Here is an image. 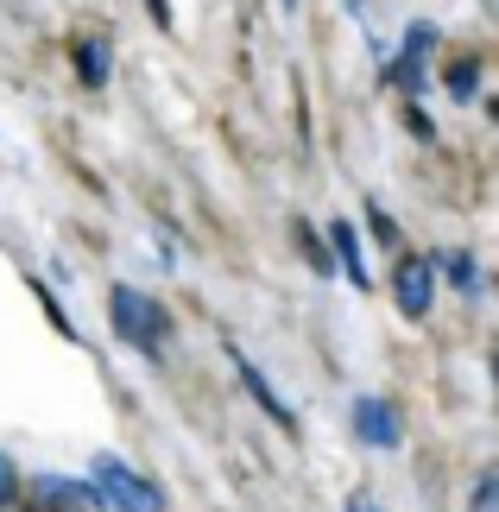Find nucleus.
I'll return each instance as SVG.
<instances>
[{
	"label": "nucleus",
	"instance_id": "f257e3e1",
	"mask_svg": "<svg viewBox=\"0 0 499 512\" xmlns=\"http://www.w3.org/2000/svg\"><path fill=\"white\" fill-rule=\"evenodd\" d=\"M89 500L102 512H165V494H158L139 468H127L121 456H95L89 462Z\"/></svg>",
	"mask_w": 499,
	"mask_h": 512
},
{
	"label": "nucleus",
	"instance_id": "f03ea898",
	"mask_svg": "<svg viewBox=\"0 0 499 512\" xmlns=\"http://www.w3.org/2000/svg\"><path fill=\"white\" fill-rule=\"evenodd\" d=\"M108 310H114V336H121L127 348H139L146 361H158L165 354V336H171V317L158 310L146 291H133V285H114L108 291Z\"/></svg>",
	"mask_w": 499,
	"mask_h": 512
},
{
	"label": "nucleus",
	"instance_id": "7ed1b4c3",
	"mask_svg": "<svg viewBox=\"0 0 499 512\" xmlns=\"http://www.w3.org/2000/svg\"><path fill=\"white\" fill-rule=\"evenodd\" d=\"M392 298L405 317H430V304H436V266L430 260H417V253H398V266H392Z\"/></svg>",
	"mask_w": 499,
	"mask_h": 512
},
{
	"label": "nucleus",
	"instance_id": "20e7f679",
	"mask_svg": "<svg viewBox=\"0 0 499 512\" xmlns=\"http://www.w3.org/2000/svg\"><path fill=\"white\" fill-rule=\"evenodd\" d=\"M354 430H361V443H373V449H398V443H405L398 411H392L386 399H373V392H361V399H354Z\"/></svg>",
	"mask_w": 499,
	"mask_h": 512
},
{
	"label": "nucleus",
	"instance_id": "39448f33",
	"mask_svg": "<svg viewBox=\"0 0 499 512\" xmlns=\"http://www.w3.org/2000/svg\"><path fill=\"white\" fill-rule=\"evenodd\" d=\"M436 51V26H424V19H417V26L405 32V51H398V64H392V83L405 89V95H417L424 89V57Z\"/></svg>",
	"mask_w": 499,
	"mask_h": 512
},
{
	"label": "nucleus",
	"instance_id": "423d86ee",
	"mask_svg": "<svg viewBox=\"0 0 499 512\" xmlns=\"http://www.w3.org/2000/svg\"><path fill=\"white\" fill-rule=\"evenodd\" d=\"M228 354H234V367H241V380H247V392H253L259 405H266V418L291 430V424H297V411H291V405H285V399H278V392H272V380H266V373H259V361H247L241 348H228Z\"/></svg>",
	"mask_w": 499,
	"mask_h": 512
},
{
	"label": "nucleus",
	"instance_id": "0eeeda50",
	"mask_svg": "<svg viewBox=\"0 0 499 512\" xmlns=\"http://www.w3.org/2000/svg\"><path fill=\"white\" fill-rule=\"evenodd\" d=\"M329 260H335V272H348L354 285H367V266H361V234H354L348 222H329Z\"/></svg>",
	"mask_w": 499,
	"mask_h": 512
},
{
	"label": "nucleus",
	"instance_id": "6e6552de",
	"mask_svg": "<svg viewBox=\"0 0 499 512\" xmlns=\"http://www.w3.org/2000/svg\"><path fill=\"white\" fill-rule=\"evenodd\" d=\"M76 70H83V83H89V89H102L108 76H114V51H108V38H89V45H76Z\"/></svg>",
	"mask_w": 499,
	"mask_h": 512
},
{
	"label": "nucleus",
	"instance_id": "1a4fd4ad",
	"mask_svg": "<svg viewBox=\"0 0 499 512\" xmlns=\"http://www.w3.org/2000/svg\"><path fill=\"white\" fill-rule=\"evenodd\" d=\"M443 83H449L455 102H474V95H481V64H474V57H462V64L443 70Z\"/></svg>",
	"mask_w": 499,
	"mask_h": 512
},
{
	"label": "nucleus",
	"instance_id": "9d476101",
	"mask_svg": "<svg viewBox=\"0 0 499 512\" xmlns=\"http://www.w3.org/2000/svg\"><path fill=\"white\" fill-rule=\"evenodd\" d=\"M38 500H51V506H83V500H89V487H76V481H57V475H45V481H38Z\"/></svg>",
	"mask_w": 499,
	"mask_h": 512
},
{
	"label": "nucleus",
	"instance_id": "9b49d317",
	"mask_svg": "<svg viewBox=\"0 0 499 512\" xmlns=\"http://www.w3.org/2000/svg\"><path fill=\"white\" fill-rule=\"evenodd\" d=\"M430 266H449L455 285H474V253H443V260H430Z\"/></svg>",
	"mask_w": 499,
	"mask_h": 512
},
{
	"label": "nucleus",
	"instance_id": "f8f14e48",
	"mask_svg": "<svg viewBox=\"0 0 499 512\" xmlns=\"http://www.w3.org/2000/svg\"><path fill=\"white\" fill-rule=\"evenodd\" d=\"M474 512H499V481H493V468L474 481Z\"/></svg>",
	"mask_w": 499,
	"mask_h": 512
},
{
	"label": "nucleus",
	"instance_id": "ddd939ff",
	"mask_svg": "<svg viewBox=\"0 0 499 512\" xmlns=\"http://www.w3.org/2000/svg\"><path fill=\"white\" fill-rule=\"evenodd\" d=\"M13 494H19V475H13V462H7V456H0V506H7Z\"/></svg>",
	"mask_w": 499,
	"mask_h": 512
},
{
	"label": "nucleus",
	"instance_id": "4468645a",
	"mask_svg": "<svg viewBox=\"0 0 499 512\" xmlns=\"http://www.w3.org/2000/svg\"><path fill=\"white\" fill-rule=\"evenodd\" d=\"M367 215H373V234H379V241H386V247L398 253V228H392V222H386V215H379V209H367Z\"/></svg>",
	"mask_w": 499,
	"mask_h": 512
},
{
	"label": "nucleus",
	"instance_id": "2eb2a0df",
	"mask_svg": "<svg viewBox=\"0 0 499 512\" xmlns=\"http://www.w3.org/2000/svg\"><path fill=\"white\" fill-rule=\"evenodd\" d=\"M146 7H152V19H158V26H171V0H146Z\"/></svg>",
	"mask_w": 499,
	"mask_h": 512
},
{
	"label": "nucleus",
	"instance_id": "dca6fc26",
	"mask_svg": "<svg viewBox=\"0 0 499 512\" xmlns=\"http://www.w3.org/2000/svg\"><path fill=\"white\" fill-rule=\"evenodd\" d=\"M348 512H379V500H367V494H348Z\"/></svg>",
	"mask_w": 499,
	"mask_h": 512
},
{
	"label": "nucleus",
	"instance_id": "f3484780",
	"mask_svg": "<svg viewBox=\"0 0 499 512\" xmlns=\"http://www.w3.org/2000/svg\"><path fill=\"white\" fill-rule=\"evenodd\" d=\"M285 7H297V0H285Z\"/></svg>",
	"mask_w": 499,
	"mask_h": 512
}]
</instances>
